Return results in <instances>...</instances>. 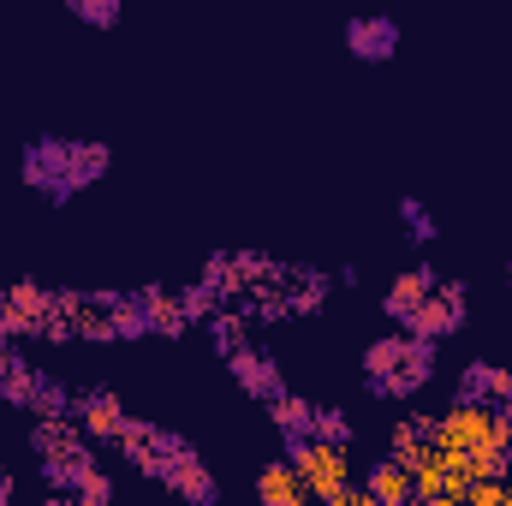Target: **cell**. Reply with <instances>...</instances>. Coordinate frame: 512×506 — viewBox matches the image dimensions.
<instances>
[{
	"label": "cell",
	"mask_w": 512,
	"mask_h": 506,
	"mask_svg": "<svg viewBox=\"0 0 512 506\" xmlns=\"http://www.w3.org/2000/svg\"><path fill=\"white\" fill-rule=\"evenodd\" d=\"M465 489H471V471L441 447L423 465H411V501H465Z\"/></svg>",
	"instance_id": "cell-5"
},
{
	"label": "cell",
	"mask_w": 512,
	"mask_h": 506,
	"mask_svg": "<svg viewBox=\"0 0 512 506\" xmlns=\"http://www.w3.org/2000/svg\"><path fill=\"white\" fill-rule=\"evenodd\" d=\"M322 292H328V280H316V274H310V280L298 286V310H316V304H322Z\"/></svg>",
	"instance_id": "cell-18"
},
{
	"label": "cell",
	"mask_w": 512,
	"mask_h": 506,
	"mask_svg": "<svg viewBox=\"0 0 512 506\" xmlns=\"http://www.w3.org/2000/svg\"><path fill=\"white\" fill-rule=\"evenodd\" d=\"M268 405H274V423H280V435H286V441H298V435H316V411H310L304 399H286V393H274Z\"/></svg>",
	"instance_id": "cell-14"
},
{
	"label": "cell",
	"mask_w": 512,
	"mask_h": 506,
	"mask_svg": "<svg viewBox=\"0 0 512 506\" xmlns=\"http://www.w3.org/2000/svg\"><path fill=\"white\" fill-rule=\"evenodd\" d=\"M465 328V280H435V292L411 310V322H405V334H417V340H447V334H459Z\"/></svg>",
	"instance_id": "cell-4"
},
{
	"label": "cell",
	"mask_w": 512,
	"mask_h": 506,
	"mask_svg": "<svg viewBox=\"0 0 512 506\" xmlns=\"http://www.w3.org/2000/svg\"><path fill=\"white\" fill-rule=\"evenodd\" d=\"M459 399H512V376L507 370H495V364H471L465 381H459Z\"/></svg>",
	"instance_id": "cell-13"
},
{
	"label": "cell",
	"mask_w": 512,
	"mask_h": 506,
	"mask_svg": "<svg viewBox=\"0 0 512 506\" xmlns=\"http://www.w3.org/2000/svg\"><path fill=\"white\" fill-rule=\"evenodd\" d=\"M286 453H292V465L304 471V483H310L316 501H328V506L364 501V489H352V459H346V447H340L334 435H298V441H286Z\"/></svg>",
	"instance_id": "cell-3"
},
{
	"label": "cell",
	"mask_w": 512,
	"mask_h": 506,
	"mask_svg": "<svg viewBox=\"0 0 512 506\" xmlns=\"http://www.w3.org/2000/svg\"><path fill=\"white\" fill-rule=\"evenodd\" d=\"M256 501H268V506H304L310 501V483H304V471L292 465V453L274 459V465L256 477Z\"/></svg>",
	"instance_id": "cell-10"
},
{
	"label": "cell",
	"mask_w": 512,
	"mask_h": 506,
	"mask_svg": "<svg viewBox=\"0 0 512 506\" xmlns=\"http://www.w3.org/2000/svg\"><path fill=\"white\" fill-rule=\"evenodd\" d=\"M215 346H221L227 358L239 352V322H233V316H227V322H215Z\"/></svg>",
	"instance_id": "cell-19"
},
{
	"label": "cell",
	"mask_w": 512,
	"mask_h": 506,
	"mask_svg": "<svg viewBox=\"0 0 512 506\" xmlns=\"http://www.w3.org/2000/svg\"><path fill=\"white\" fill-rule=\"evenodd\" d=\"M399 221H405V233H411L417 245H429V239L441 233V227H435V215H429V209H423L417 197H399Z\"/></svg>",
	"instance_id": "cell-16"
},
{
	"label": "cell",
	"mask_w": 512,
	"mask_h": 506,
	"mask_svg": "<svg viewBox=\"0 0 512 506\" xmlns=\"http://www.w3.org/2000/svg\"><path fill=\"white\" fill-rule=\"evenodd\" d=\"M66 12L84 18V24H96V30H114L120 12H126V0H66Z\"/></svg>",
	"instance_id": "cell-15"
},
{
	"label": "cell",
	"mask_w": 512,
	"mask_h": 506,
	"mask_svg": "<svg viewBox=\"0 0 512 506\" xmlns=\"http://www.w3.org/2000/svg\"><path fill=\"white\" fill-rule=\"evenodd\" d=\"M60 304H54V292H42V286H12L6 298H0V328H48V316H54Z\"/></svg>",
	"instance_id": "cell-8"
},
{
	"label": "cell",
	"mask_w": 512,
	"mask_h": 506,
	"mask_svg": "<svg viewBox=\"0 0 512 506\" xmlns=\"http://www.w3.org/2000/svg\"><path fill=\"white\" fill-rule=\"evenodd\" d=\"M429 292H435V268H429V262H417V268H405V274L382 292V316H393V322L405 328V322H411V310H417Z\"/></svg>",
	"instance_id": "cell-9"
},
{
	"label": "cell",
	"mask_w": 512,
	"mask_h": 506,
	"mask_svg": "<svg viewBox=\"0 0 512 506\" xmlns=\"http://www.w3.org/2000/svg\"><path fill=\"white\" fill-rule=\"evenodd\" d=\"M346 48H352V60H370V66L393 60V54H399V18H387V12L352 18V24H346Z\"/></svg>",
	"instance_id": "cell-6"
},
{
	"label": "cell",
	"mask_w": 512,
	"mask_h": 506,
	"mask_svg": "<svg viewBox=\"0 0 512 506\" xmlns=\"http://www.w3.org/2000/svg\"><path fill=\"white\" fill-rule=\"evenodd\" d=\"M227 364H233L239 387H245V393H256V399H274V393H286V387H280V370H274V358H268V352H251V346H239Z\"/></svg>",
	"instance_id": "cell-11"
},
{
	"label": "cell",
	"mask_w": 512,
	"mask_h": 506,
	"mask_svg": "<svg viewBox=\"0 0 512 506\" xmlns=\"http://www.w3.org/2000/svg\"><path fill=\"white\" fill-rule=\"evenodd\" d=\"M0 370H6V328H0Z\"/></svg>",
	"instance_id": "cell-20"
},
{
	"label": "cell",
	"mask_w": 512,
	"mask_h": 506,
	"mask_svg": "<svg viewBox=\"0 0 512 506\" xmlns=\"http://www.w3.org/2000/svg\"><path fill=\"white\" fill-rule=\"evenodd\" d=\"M108 173V149L102 143H66V137H42L24 149V185L48 191L54 203H66L72 191L96 185Z\"/></svg>",
	"instance_id": "cell-1"
},
{
	"label": "cell",
	"mask_w": 512,
	"mask_h": 506,
	"mask_svg": "<svg viewBox=\"0 0 512 506\" xmlns=\"http://www.w3.org/2000/svg\"><path fill=\"white\" fill-rule=\"evenodd\" d=\"M364 501H370V506H405V501H411V471H405L399 459H382V465H370Z\"/></svg>",
	"instance_id": "cell-12"
},
{
	"label": "cell",
	"mask_w": 512,
	"mask_h": 506,
	"mask_svg": "<svg viewBox=\"0 0 512 506\" xmlns=\"http://www.w3.org/2000/svg\"><path fill=\"white\" fill-rule=\"evenodd\" d=\"M435 376V340H417V334H387L376 340L370 352H364V381H370V393H382V399H411L423 381Z\"/></svg>",
	"instance_id": "cell-2"
},
{
	"label": "cell",
	"mask_w": 512,
	"mask_h": 506,
	"mask_svg": "<svg viewBox=\"0 0 512 506\" xmlns=\"http://www.w3.org/2000/svg\"><path fill=\"white\" fill-rule=\"evenodd\" d=\"M72 489H78V501H108V495H114V489H108V477H96V471H78V483H72Z\"/></svg>",
	"instance_id": "cell-17"
},
{
	"label": "cell",
	"mask_w": 512,
	"mask_h": 506,
	"mask_svg": "<svg viewBox=\"0 0 512 506\" xmlns=\"http://www.w3.org/2000/svg\"><path fill=\"white\" fill-rule=\"evenodd\" d=\"M78 429L90 435V441H120L131 429V417H126V405H120V393H84L78 399Z\"/></svg>",
	"instance_id": "cell-7"
}]
</instances>
